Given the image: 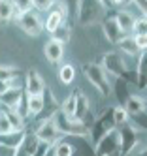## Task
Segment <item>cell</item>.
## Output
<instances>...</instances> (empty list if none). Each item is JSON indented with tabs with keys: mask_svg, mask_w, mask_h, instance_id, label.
<instances>
[{
	"mask_svg": "<svg viewBox=\"0 0 147 156\" xmlns=\"http://www.w3.org/2000/svg\"><path fill=\"white\" fill-rule=\"evenodd\" d=\"M119 133H121V156H127L136 149V145L140 143V132L132 124H124L119 130Z\"/></svg>",
	"mask_w": 147,
	"mask_h": 156,
	"instance_id": "9c48e42d",
	"label": "cell"
},
{
	"mask_svg": "<svg viewBox=\"0 0 147 156\" xmlns=\"http://www.w3.org/2000/svg\"><path fill=\"white\" fill-rule=\"evenodd\" d=\"M74 77H75V68L72 64H62L61 66V70H59V79L62 85H70L74 81Z\"/></svg>",
	"mask_w": 147,
	"mask_h": 156,
	"instance_id": "484cf974",
	"label": "cell"
},
{
	"mask_svg": "<svg viewBox=\"0 0 147 156\" xmlns=\"http://www.w3.org/2000/svg\"><path fill=\"white\" fill-rule=\"evenodd\" d=\"M134 36H147V17H136L134 27H132Z\"/></svg>",
	"mask_w": 147,
	"mask_h": 156,
	"instance_id": "f1b7e54d",
	"label": "cell"
},
{
	"mask_svg": "<svg viewBox=\"0 0 147 156\" xmlns=\"http://www.w3.org/2000/svg\"><path fill=\"white\" fill-rule=\"evenodd\" d=\"M55 156H74V145L70 143H57L55 145Z\"/></svg>",
	"mask_w": 147,
	"mask_h": 156,
	"instance_id": "f546056e",
	"label": "cell"
},
{
	"mask_svg": "<svg viewBox=\"0 0 147 156\" xmlns=\"http://www.w3.org/2000/svg\"><path fill=\"white\" fill-rule=\"evenodd\" d=\"M51 36H53V40L61 41L62 45H64V43H68V41H70V25H68V23H62Z\"/></svg>",
	"mask_w": 147,
	"mask_h": 156,
	"instance_id": "4316f807",
	"label": "cell"
},
{
	"mask_svg": "<svg viewBox=\"0 0 147 156\" xmlns=\"http://www.w3.org/2000/svg\"><path fill=\"white\" fill-rule=\"evenodd\" d=\"M75 96H77V90H74V92L59 105V111H61V113L66 115V117H70V119L75 117Z\"/></svg>",
	"mask_w": 147,
	"mask_h": 156,
	"instance_id": "7402d4cb",
	"label": "cell"
},
{
	"mask_svg": "<svg viewBox=\"0 0 147 156\" xmlns=\"http://www.w3.org/2000/svg\"><path fill=\"white\" fill-rule=\"evenodd\" d=\"M83 73H85V77L89 79V83L93 85L104 98L111 96V83H109V77H108V73L104 72V68H102L100 64H96V62L85 64V66H83Z\"/></svg>",
	"mask_w": 147,
	"mask_h": 156,
	"instance_id": "6da1fadb",
	"label": "cell"
},
{
	"mask_svg": "<svg viewBox=\"0 0 147 156\" xmlns=\"http://www.w3.org/2000/svg\"><path fill=\"white\" fill-rule=\"evenodd\" d=\"M13 132V126H11V122L8 120V117L0 111V136H4V133H9Z\"/></svg>",
	"mask_w": 147,
	"mask_h": 156,
	"instance_id": "4dcf8cb0",
	"label": "cell"
},
{
	"mask_svg": "<svg viewBox=\"0 0 147 156\" xmlns=\"http://www.w3.org/2000/svg\"><path fill=\"white\" fill-rule=\"evenodd\" d=\"M136 83L140 88H147V51L138 55V66H136Z\"/></svg>",
	"mask_w": 147,
	"mask_h": 156,
	"instance_id": "d6986e66",
	"label": "cell"
},
{
	"mask_svg": "<svg viewBox=\"0 0 147 156\" xmlns=\"http://www.w3.org/2000/svg\"><path fill=\"white\" fill-rule=\"evenodd\" d=\"M23 96H25V90H23L21 87H11L6 94L0 96V105L4 109H13L15 111V107L21 104Z\"/></svg>",
	"mask_w": 147,
	"mask_h": 156,
	"instance_id": "5bb4252c",
	"label": "cell"
},
{
	"mask_svg": "<svg viewBox=\"0 0 147 156\" xmlns=\"http://www.w3.org/2000/svg\"><path fill=\"white\" fill-rule=\"evenodd\" d=\"M0 156H15V149H9V147L0 145Z\"/></svg>",
	"mask_w": 147,
	"mask_h": 156,
	"instance_id": "836d02e7",
	"label": "cell"
},
{
	"mask_svg": "<svg viewBox=\"0 0 147 156\" xmlns=\"http://www.w3.org/2000/svg\"><path fill=\"white\" fill-rule=\"evenodd\" d=\"M19 70L11 68V66H0V81H13L19 77Z\"/></svg>",
	"mask_w": 147,
	"mask_h": 156,
	"instance_id": "83f0119b",
	"label": "cell"
},
{
	"mask_svg": "<svg viewBox=\"0 0 147 156\" xmlns=\"http://www.w3.org/2000/svg\"><path fill=\"white\" fill-rule=\"evenodd\" d=\"M111 115H113V122H115V126H124L128 124L130 120V115L127 113V109H124L123 105H117L111 109Z\"/></svg>",
	"mask_w": 147,
	"mask_h": 156,
	"instance_id": "cb8c5ba5",
	"label": "cell"
},
{
	"mask_svg": "<svg viewBox=\"0 0 147 156\" xmlns=\"http://www.w3.org/2000/svg\"><path fill=\"white\" fill-rule=\"evenodd\" d=\"M51 119L55 122L57 130H59L61 137L62 136H74V137H87L89 136V126H85L83 122H79L75 119H70V117L62 115L61 111H55Z\"/></svg>",
	"mask_w": 147,
	"mask_h": 156,
	"instance_id": "7a4b0ae2",
	"label": "cell"
},
{
	"mask_svg": "<svg viewBox=\"0 0 147 156\" xmlns=\"http://www.w3.org/2000/svg\"><path fill=\"white\" fill-rule=\"evenodd\" d=\"M136 8H140V12L143 13V17H147V2H132Z\"/></svg>",
	"mask_w": 147,
	"mask_h": 156,
	"instance_id": "e575fe53",
	"label": "cell"
},
{
	"mask_svg": "<svg viewBox=\"0 0 147 156\" xmlns=\"http://www.w3.org/2000/svg\"><path fill=\"white\" fill-rule=\"evenodd\" d=\"M17 23L23 32H27L28 36H40L43 32V21L40 19V13L30 9V12L23 13L17 17Z\"/></svg>",
	"mask_w": 147,
	"mask_h": 156,
	"instance_id": "8992f818",
	"label": "cell"
},
{
	"mask_svg": "<svg viewBox=\"0 0 147 156\" xmlns=\"http://www.w3.org/2000/svg\"><path fill=\"white\" fill-rule=\"evenodd\" d=\"M96 156H121V133L117 128L96 141Z\"/></svg>",
	"mask_w": 147,
	"mask_h": 156,
	"instance_id": "5b68a950",
	"label": "cell"
},
{
	"mask_svg": "<svg viewBox=\"0 0 147 156\" xmlns=\"http://www.w3.org/2000/svg\"><path fill=\"white\" fill-rule=\"evenodd\" d=\"M27 136V130L23 128V130H13V132H9V133H4V136H0V145H4V147H9V149H15L21 145V141L25 139Z\"/></svg>",
	"mask_w": 147,
	"mask_h": 156,
	"instance_id": "ac0fdd59",
	"label": "cell"
},
{
	"mask_svg": "<svg viewBox=\"0 0 147 156\" xmlns=\"http://www.w3.org/2000/svg\"><path fill=\"white\" fill-rule=\"evenodd\" d=\"M102 68L108 73V77H115L119 81H128V68L124 62L123 55L117 51H108L102 58Z\"/></svg>",
	"mask_w": 147,
	"mask_h": 156,
	"instance_id": "3957f363",
	"label": "cell"
},
{
	"mask_svg": "<svg viewBox=\"0 0 147 156\" xmlns=\"http://www.w3.org/2000/svg\"><path fill=\"white\" fill-rule=\"evenodd\" d=\"M13 81H15V79H13ZM13 81H0V96L6 94L11 87H17V85H13Z\"/></svg>",
	"mask_w": 147,
	"mask_h": 156,
	"instance_id": "d6a6232c",
	"label": "cell"
},
{
	"mask_svg": "<svg viewBox=\"0 0 147 156\" xmlns=\"http://www.w3.org/2000/svg\"><path fill=\"white\" fill-rule=\"evenodd\" d=\"M124 109H127V113L128 115H134V117H138V115H143L145 113V109H147V102H145V98L143 96H138V94H130L127 100H124Z\"/></svg>",
	"mask_w": 147,
	"mask_h": 156,
	"instance_id": "2e32d148",
	"label": "cell"
},
{
	"mask_svg": "<svg viewBox=\"0 0 147 156\" xmlns=\"http://www.w3.org/2000/svg\"><path fill=\"white\" fill-rule=\"evenodd\" d=\"M62 23H66L64 4L55 2V4H53V8L47 12V17H45V21H43V30H47L49 34H53V32L59 28Z\"/></svg>",
	"mask_w": 147,
	"mask_h": 156,
	"instance_id": "30bf717a",
	"label": "cell"
},
{
	"mask_svg": "<svg viewBox=\"0 0 147 156\" xmlns=\"http://www.w3.org/2000/svg\"><path fill=\"white\" fill-rule=\"evenodd\" d=\"M34 136H36V139L40 143H43V145H57V141L61 139V133L57 130L51 117L43 119V122L36 128V132H34Z\"/></svg>",
	"mask_w": 147,
	"mask_h": 156,
	"instance_id": "52a82bcc",
	"label": "cell"
},
{
	"mask_svg": "<svg viewBox=\"0 0 147 156\" xmlns=\"http://www.w3.org/2000/svg\"><path fill=\"white\" fill-rule=\"evenodd\" d=\"M117 21V25H119V28L124 32V34H128V32H132V27H134V21H136V17L130 13V12H127V9H121V12H117V15L113 17Z\"/></svg>",
	"mask_w": 147,
	"mask_h": 156,
	"instance_id": "ffe728a7",
	"label": "cell"
},
{
	"mask_svg": "<svg viewBox=\"0 0 147 156\" xmlns=\"http://www.w3.org/2000/svg\"><path fill=\"white\" fill-rule=\"evenodd\" d=\"M138 156H147V147H145V149H141V151L138 152Z\"/></svg>",
	"mask_w": 147,
	"mask_h": 156,
	"instance_id": "8d00e7d4",
	"label": "cell"
},
{
	"mask_svg": "<svg viewBox=\"0 0 147 156\" xmlns=\"http://www.w3.org/2000/svg\"><path fill=\"white\" fill-rule=\"evenodd\" d=\"M119 49L124 53V55H130V57H134V55H140V51H138V45H136V40H134V36H124L119 43Z\"/></svg>",
	"mask_w": 147,
	"mask_h": 156,
	"instance_id": "603a6c76",
	"label": "cell"
},
{
	"mask_svg": "<svg viewBox=\"0 0 147 156\" xmlns=\"http://www.w3.org/2000/svg\"><path fill=\"white\" fill-rule=\"evenodd\" d=\"M43 55H45V58H47L51 64H59L64 57V45L61 41H57V40H49L47 43H45V47H43Z\"/></svg>",
	"mask_w": 147,
	"mask_h": 156,
	"instance_id": "9a60e30c",
	"label": "cell"
},
{
	"mask_svg": "<svg viewBox=\"0 0 147 156\" xmlns=\"http://www.w3.org/2000/svg\"><path fill=\"white\" fill-rule=\"evenodd\" d=\"M115 130V122H113V115H111V109H106L102 115L96 117V120L93 122V126H89V133L93 136L96 141L104 136V133Z\"/></svg>",
	"mask_w": 147,
	"mask_h": 156,
	"instance_id": "ba28073f",
	"label": "cell"
},
{
	"mask_svg": "<svg viewBox=\"0 0 147 156\" xmlns=\"http://www.w3.org/2000/svg\"><path fill=\"white\" fill-rule=\"evenodd\" d=\"M134 40H136V45H138V51L145 53L147 51V36H134Z\"/></svg>",
	"mask_w": 147,
	"mask_h": 156,
	"instance_id": "1f68e13d",
	"label": "cell"
},
{
	"mask_svg": "<svg viewBox=\"0 0 147 156\" xmlns=\"http://www.w3.org/2000/svg\"><path fill=\"white\" fill-rule=\"evenodd\" d=\"M43 109H45L43 96H27V111H28V117H38V115H42Z\"/></svg>",
	"mask_w": 147,
	"mask_h": 156,
	"instance_id": "44dd1931",
	"label": "cell"
},
{
	"mask_svg": "<svg viewBox=\"0 0 147 156\" xmlns=\"http://www.w3.org/2000/svg\"><path fill=\"white\" fill-rule=\"evenodd\" d=\"M102 30H104V36H106V40L109 41V43H119L124 36V32L119 28V25H117V21L113 19V17H108L104 23H102Z\"/></svg>",
	"mask_w": 147,
	"mask_h": 156,
	"instance_id": "4fadbf2b",
	"label": "cell"
},
{
	"mask_svg": "<svg viewBox=\"0 0 147 156\" xmlns=\"http://www.w3.org/2000/svg\"><path fill=\"white\" fill-rule=\"evenodd\" d=\"M25 94L27 96H43L45 94V81L36 70H28L25 77Z\"/></svg>",
	"mask_w": 147,
	"mask_h": 156,
	"instance_id": "8fae6325",
	"label": "cell"
},
{
	"mask_svg": "<svg viewBox=\"0 0 147 156\" xmlns=\"http://www.w3.org/2000/svg\"><path fill=\"white\" fill-rule=\"evenodd\" d=\"M15 17V8L13 2H0V23H9Z\"/></svg>",
	"mask_w": 147,
	"mask_h": 156,
	"instance_id": "d4e9b609",
	"label": "cell"
},
{
	"mask_svg": "<svg viewBox=\"0 0 147 156\" xmlns=\"http://www.w3.org/2000/svg\"><path fill=\"white\" fill-rule=\"evenodd\" d=\"M43 156H55V145H49L47 147V151H45V154Z\"/></svg>",
	"mask_w": 147,
	"mask_h": 156,
	"instance_id": "d590c367",
	"label": "cell"
},
{
	"mask_svg": "<svg viewBox=\"0 0 147 156\" xmlns=\"http://www.w3.org/2000/svg\"><path fill=\"white\" fill-rule=\"evenodd\" d=\"M38 147H40V141L36 139V136L27 132L25 139L21 141V145H19L17 151H15V156H34V154H36V151H38Z\"/></svg>",
	"mask_w": 147,
	"mask_h": 156,
	"instance_id": "e0dca14e",
	"label": "cell"
},
{
	"mask_svg": "<svg viewBox=\"0 0 147 156\" xmlns=\"http://www.w3.org/2000/svg\"><path fill=\"white\" fill-rule=\"evenodd\" d=\"M75 8L77 12V21L81 27H93L96 23H100L104 17V4L102 2H77Z\"/></svg>",
	"mask_w": 147,
	"mask_h": 156,
	"instance_id": "277c9868",
	"label": "cell"
},
{
	"mask_svg": "<svg viewBox=\"0 0 147 156\" xmlns=\"http://www.w3.org/2000/svg\"><path fill=\"white\" fill-rule=\"evenodd\" d=\"M75 120L83 122L85 126H89V119H90V105H89V98L77 90V96H75Z\"/></svg>",
	"mask_w": 147,
	"mask_h": 156,
	"instance_id": "7c38bea8",
	"label": "cell"
}]
</instances>
